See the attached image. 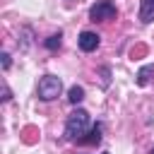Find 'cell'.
Wrapping results in <instances>:
<instances>
[{
    "label": "cell",
    "mask_w": 154,
    "mask_h": 154,
    "mask_svg": "<svg viewBox=\"0 0 154 154\" xmlns=\"http://www.w3.org/2000/svg\"><path fill=\"white\" fill-rule=\"evenodd\" d=\"M87 132H89V113H87L84 108H75V111L67 116V120H65V132H63V137L70 140V142H79Z\"/></svg>",
    "instance_id": "obj_1"
},
{
    "label": "cell",
    "mask_w": 154,
    "mask_h": 154,
    "mask_svg": "<svg viewBox=\"0 0 154 154\" xmlns=\"http://www.w3.org/2000/svg\"><path fill=\"white\" fill-rule=\"evenodd\" d=\"M60 91H63V79L58 75H43L36 84V94L41 101H53L60 96Z\"/></svg>",
    "instance_id": "obj_2"
},
{
    "label": "cell",
    "mask_w": 154,
    "mask_h": 154,
    "mask_svg": "<svg viewBox=\"0 0 154 154\" xmlns=\"http://www.w3.org/2000/svg\"><path fill=\"white\" fill-rule=\"evenodd\" d=\"M118 14V7L113 0H96L91 7H89V19L91 22H108Z\"/></svg>",
    "instance_id": "obj_3"
},
{
    "label": "cell",
    "mask_w": 154,
    "mask_h": 154,
    "mask_svg": "<svg viewBox=\"0 0 154 154\" xmlns=\"http://www.w3.org/2000/svg\"><path fill=\"white\" fill-rule=\"evenodd\" d=\"M99 43H101V36H99L96 31H82L79 38H77V46H79V51H84V53L96 51Z\"/></svg>",
    "instance_id": "obj_4"
},
{
    "label": "cell",
    "mask_w": 154,
    "mask_h": 154,
    "mask_svg": "<svg viewBox=\"0 0 154 154\" xmlns=\"http://www.w3.org/2000/svg\"><path fill=\"white\" fill-rule=\"evenodd\" d=\"M101 135H103V125H101V123H94V125L89 128L87 137L79 140V144H99V142H101Z\"/></svg>",
    "instance_id": "obj_5"
},
{
    "label": "cell",
    "mask_w": 154,
    "mask_h": 154,
    "mask_svg": "<svg viewBox=\"0 0 154 154\" xmlns=\"http://www.w3.org/2000/svg\"><path fill=\"white\" fill-rule=\"evenodd\" d=\"M140 22L142 24H149V22H154V0H142L140 2Z\"/></svg>",
    "instance_id": "obj_6"
},
{
    "label": "cell",
    "mask_w": 154,
    "mask_h": 154,
    "mask_svg": "<svg viewBox=\"0 0 154 154\" xmlns=\"http://www.w3.org/2000/svg\"><path fill=\"white\" fill-rule=\"evenodd\" d=\"M152 75H154V63L140 67V72H137V84H140V87H147L149 79H152Z\"/></svg>",
    "instance_id": "obj_7"
},
{
    "label": "cell",
    "mask_w": 154,
    "mask_h": 154,
    "mask_svg": "<svg viewBox=\"0 0 154 154\" xmlns=\"http://www.w3.org/2000/svg\"><path fill=\"white\" fill-rule=\"evenodd\" d=\"M67 101H70L72 106L82 103V101H84V87H79V84L70 87V91H67Z\"/></svg>",
    "instance_id": "obj_8"
},
{
    "label": "cell",
    "mask_w": 154,
    "mask_h": 154,
    "mask_svg": "<svg viewBox=\"0 0 154 154\" xmlns=\"http://www.w3.org/2000/svg\"><path fill=\"white\" fill-rule=\"evenodd\" d=\"M43 46H46L48 51H58V48L63 46V34L58 31V34H53V36H48V38L43 41Z\"/></svg>",
    "instance_id": "obj_9"
},
{
    "label": "cell",
    "mask_w": 154,
    "mask_h": 154,
    "mask_svg": "<svg viewBox=\"0 0 154 154\" xmlns=\"http://www.w3.org/2000/svg\"><path fill=\"white\" fill-rule=\"evenodd\" d=\"M99 77H101V87L106 89V87L111 84V67H108V65H101V67H99Z\"/></svg>",
    "instance_id": "obj_10"
},
{
    "label": "cell",
    "mask_w": 154,
    "mask_h": 154,
    "mask_svg": "<svg viewBox=\"0 0 154 154\" xmlns=\"http://www.w3.org/2000/svg\"><path fill=\"white\" fill-rule=\"evenodd\" d=\"M0 60H2V70H10L12 58H10V53H7V51H2V53H0Z\"/></svg>",
    "instance_id": "obj_11"
},
{
    "label": "cell",
    "mask_w": 154,
    "mask_h": 154,
    "mask_svg": "<svg viewBox=\"0 0 154 154\" xmlns=\"http://www.w3.org/2000/svg\"><path fill=\"white\" fill-rule=\"evenodd\" d=\"M10 99H12V91H10V87H7V84H2V101L7 103Z\"/></svg>",
    "instance_id": "obj_12"
},
{
    "label": "cell",
    "mask_w": 154,
    "mask_h": 154,
    "mask_svg": "<svg viewBox=\"0 0 154 154\" xmlns=\"http://www.w3.org/2000/svg\"><path fill=\"white\" fill-rule=\"evenodd\" d=\"M149 154H154V147H152V149H149Z\"/></svg>",
    "instance_id": "obj_13"
},
{
    "label": "cell",
    "mask_w": 154,
    "mask_h": 154,
    "mask_svg": "<svg viewBox=\"0 0 154 154\" xmlns=\"http://www.w3.org/2000/svg\"><path fill=\"white\" fill-rule=\"evenodd\" d=\"M103 154H108V152H103Z\"/></svg>",
    "instance_id": "obj_14"
}]
</instances>
